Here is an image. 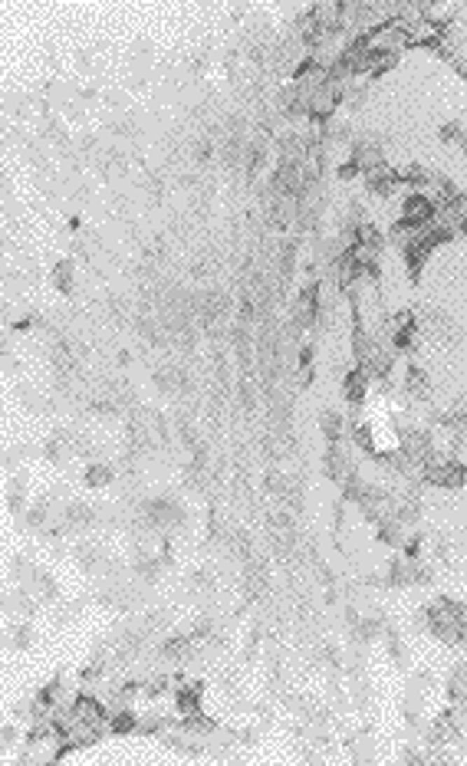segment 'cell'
Returning <instances> with one entry per match:
<instances>
[{
    "label": "cell",
    "instance_id": "obj_1",
    "mask_svg": "<svg viewBox=\"0 0 467 766\" xmlns=\"http://www.w3.org/2000/svg\"><path fill=\"white\" fill-rule=\"evenodd\" d=\"M464 464L461 461H451V457H441V454H431L428 464H424V480H431L438 487H447V490H457L464 484Z\"/></svg>",
    "mask_w": 467,
    "mask_h": 766
},
{
    "label": "cell",
    "instance_id": "obj_2",
    "mask_svg": "<svg viewBox=\"0 0 467 766\" xmlns=\"http://www.w3.org/2000/svg\"><path fill=\"white\" fill-rule=\"evenodd\" d=\"M435 214H438V207L428 201V197L421 195V191H414V195H408L402 201V221L405 224H431L435 221Z\"/></svg>",
    "mask_w": 467,
    "mask_h": 766
},
{
    "label": "cell",
    "instance_id": "obj_3",
    "mask_svg": "<svg viewBox=\"0 0 467 766\" xmlns=\"http://www.w3.org/2000/svg\"><path fill=\"white\" fill-rule=\"evenodd\" d=\"M339 92L333 86H323L319 89V92H316L313 99H309V106H306V116H313L316 122H326V119H333V116H336V106H339Z\"/></svg>",
    "mask_w": 467,
    "mask_h": 766
},
{
    "label": "cell",
    "instance_id": "obj_4",
    "mask_svg": "<svg viewBox=\"0 0 467 766\" xmlns=\"http://www.w3.org/2000/svg\"><path fill=\"white\" fill-rule=\"evenodd\" d=\"M349 162L356 165L362 174H369V172H375V168H382L385 165V151L379 148V145H372V141H356L352 145V158Z\"/></svg>",
    "mask_w": 467,
    "mask_h": 766
},
{
    "label": "cell",
    "instance_id": "obj_5",
    "mask_svg": "<svg viewBox=\"0 0 467 766\" xmlns=\"http://www.w3.org/2000/svg\"><path fill=\"white\" fill-rule=\"evenodd\" d=\"M365 184H369V191L372 195H379V197H389L398 184H402V178H398V172H391L389 165H382V168H375V172H369L365 174Z\"/></svg>",
    "mask_w": 467,
    "mask_h": 766
},
{
    "label": "cell",
    "instance_id": "obj_6",
    "mask_svg": "<svg viewBox=\"0 0 467 766\" xmlns=\"http://www.w3.org/2000/svg\"><path fill=\"white\" fill-rule=\"evenodd\" d=\"M365 385H369V375L362 372V368H356V372H349L346 375V398L352 401V405H358V401L365 398Z\"/></svg>",
    "mask_w": 467,
    "mask_h": 766
},
{
    "label": "cell",
    "instance_id": "obj_7",
    "mask_svg": "<svg viewBox=\"0 0 467 766\" xmlns=\"http://www.w3.org/2000/svg\"><path fill=\"white\" fill-rule=\"evenodd\" d=\"M398 63V56L395 53H385V50H369L365 53V73H385V69H391V66Z\"/></svg>",
    "mask_w": 467,
    "mask_h": 766
},
{
    "label": "cell",
    "instance_id": "obj_8",
    "mask_svg": "<svg viewBox=\"0 0 467 766\" xmlns=\"http://www.w3.org/2000/svg\"><path fill=\"white\" fill-rule=\"evenodd\" d=\"M428 257H431V250L424 247V244H412V247H405V263H408V273H412V277H418V273H421V267L428 263Z\"/></svg>",
    "mask_w": 467,
    "mask_h": 766
},
{
    "label": "cell",
    "instance_id": "obj_9",
    "mask_svg": "<svg viewBox=\"0 0 467 766\" xmlns=\"http://www.w3.org/2000/svg\"><path fill=\"white\" fill-rule=\"evenodd\" d=\"M356 244H362V247H369V250H382L385 237H382L372 224H356Z\"/></svg>",
    "mask_w": 467,
    "mask_h": 766
},
{
    "label": "cell",
    "instance_id": "obj_10",
    "mask_svg": "<svg viewBox=\"0 0 467 766\" xmlns=\"http://www.w3.org/2000/svg\"><path fill=\"white\" fill-rule=\"evenodd\" d=\"M405 385H408V395H414V398H428V395H431V389H428V378H424L421 368H412V372H408V378H405Z\"/></svg>",
    "mask_w": 467,
    "mask_h": 766
},
{
    "label": "cell",
    "instance_id": "obj_11",
    "mask_svg": "<svg viewBox=\"0 0 467 766\" xmlns=\"http://www.w3.org/2000/svg\"><path fill=\"white\" fill-rule=\"evenodd\" d=\"M112 480V471L106 464H92L89 467V474H86V484L89 487H106Z\"/></svg>",
    "mask_w": 467,
    "mask_h": 766
},
{
    "label": "cell",
    "instance_id": "obj_12",
    "mask_svg": "<svg viewBox=\"0 0 467 766\" xmlns=\"http://www.w3.org/2000/svg\"><path fill=\"white\" fill-rule=\"evenodd\" d=\"M323 431H326L329 441H336L339 431H342V418H339V415H333V411H329V415H323Z\"/></svg>",
    "mask_w": 467,
    "mask_h": 766
},
{
    "label": "cell",
    "instance_id": "obj_13",
    "mask_svg": "<svg viewBox=\"0 0 467 766\" xmlns=\"http://www.w3.org/2000/svg\"><path fill=\"white\" fill-rule=\"evenodd\" d=\"M53 280L60 290H69V286H73V267H69V263H60L53 270Z\"/></svg>",
    "mask_w": 467,
    "mask_h": 766
},
{
    "label": "cell",
    "instance_id": "obj_14",
    "mask_svg": "<svg viewBox=\"0 0 467 766\" xmlns=\"http://www.w3.org/2000/svg\"><path fill=\"white\" fill-rule=\"evenodd\" d=\"M464 135H467V132L461 129L457 122H447L445 129H441V139H445V141H451V145H461V141H464Z\"/></svg>",
    "mask_w": 467,
    "mask_h": 766
},
{
    "label": "cell",
    "instance_id": "obj_15",
    "mask_svg": "<svg viewBox=\"0 0 467 766\" xmlns=\"http://www.w3.org/2000/svg\"><path fill=\"white\" fill-rule=\"evenodd\" d=\"M313 382V365L309 362H300V372H296V385H309Z\"/></svg>",
    "mask_w": 467,
    "mask_h": 766
},
{
    "label": "cell",
    "instance_id": "obj_16",
    "mask_svg": "<svg viewBox=\"0 0 467 766\" xmlns=\"http://www.w3.org/2000/svg\"><path fill=\"white\" fill-rule=\"evenodd\" d=\"M461 148H464V151H467V135H464V141H461Z\"/></svg>",
    "mask_w": 467,
    "mask_h": 766
}]
</instances>
